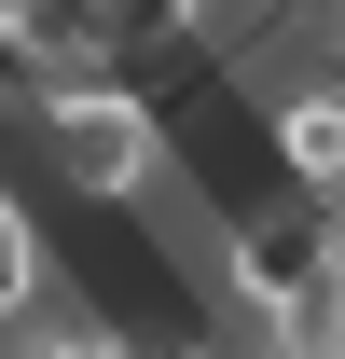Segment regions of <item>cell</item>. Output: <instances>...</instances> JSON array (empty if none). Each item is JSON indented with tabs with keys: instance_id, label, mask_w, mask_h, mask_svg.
Listing matches in <instances>:
<instances>
[{
	"instance_id": "cell-1",
	"label": "cell",
	"mask_w": 345,
	"mask_h": 359,
	"mask_svg": "<svg viewBox=\"0 0 345 359\" xmlns=\"http://www.w3.org/2000/svg\"><path fill=\"white\" fill-rule=\"evenodd\" d=\"M28 125H42V152H55V194H69V208H97V222L152 208V194H166V166H180L166 97H138L125 69H69V83H28Z\"/></svg>"
},
{
	"instance_id": "cell-2",
	"label": "cell",
	"mask_w": 345,
	"mask_h": 359,
	"mask_svg": "<svg viewBox=\"0 0 345 359\" xmlns=\"http://www.w3.org/2000/svg\"><path fill=\"white\" fill-rule=\"evenodd\" d=\"M318 276H332V235H318V208H304V194H262V208H235V222H221V304L249 318V332H262L276 304H304Z\"/></svg>"
},
{
	"instance_id": "cell-3",
	"label": "cell",
	"mask_w": 345,
	"mask_h": 359,
	"mask_svg": "<svg viewBox=\"0 0 345 359\" xmlns=\"http://www.w3.org/2000/svg\"><path fill=\"white\" fill-rule=\"evenodd\" d=\"M262 152H276V180L304 208H332L345 194V83H276L262 97Z\"/></svg>"
},
{
	"instance_id": "cell-4",
	"label": "cell",
	"mask_w": 345,
	"mask_h": 359,
	"mask_svg": "<svg viewBox=\"0 0 345 359\" xmlns=\"http://www.w3.org/2000/svg\"><path fill=\"white\" fill-rule=\"evenodd\" d=\"M42 276H55V249H42V222H28V194L0 180V346L42 318Z\"/></svg>"
},
{
	"instance_id": "cell-5",
	"label": "cell",
	"mask_w": 345,
	"mask_h": 359,
	"mask_svg": "<svg viewBox=\"0 0 345 359\" xmlns=\"http://www.w3.org/2000/svg\"><path fill=\"white\" fill-rule=\"evenodd\" d=\"M318 235H332V276H345V194H332V208H318Z\"/></svg>"
},
{
	"instance_id": "cell-6",
	"label": "cell",
	"mask_w": 345,
	"mask_h": 359,
	"mask_svg": "<svg viewBox=\"0 0 345 359\" xmlns=\"http://www.w3.org/2000/svg\"><path fill=\"white\" fill-rule=\"evenodd\" d=\"M0 166H14V111H0Z\"/></svg>"
}]
</instances>
